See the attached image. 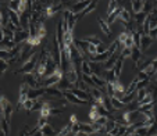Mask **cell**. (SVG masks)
Wrapping results in <instances>:
<instances>
[{
    "label": "cell",
    "instance_id": "1",
    "mask_svg": "<svg viewBox=\"0 0 157 136\" xmlns=\"http://www.w3.org/2000/svg\"><path fill=\"white\" fill-rule=\"evenodd\" d=\"M63 75H64V72L61 71V68H57V70L50 75V77H48L44 81H42L40 86H42V88H52V86H56L57 83L61 81Z\"/></svg>",
    "mask_w": 157,
    "mask_h": 136
},
{
    "label": "cell",
    "instance_id": "2",
    "mask_svg": "<svg viewBox=\"0 0 157 136\" xmlns=\"http://www.w3.org/2000/svg\"><path fill=\"white\" fill-rule=\"evenodd\" d=\"M36 64H38V54H35L33 57H31L29 60H28L25 64L21 65V68H18L17 71H14L15 75L18 74H31V72H33V70L36 68Z\"/></svg>",
    "mask_w": 157,
    "mask_h": 136
},
{
    "label": "cell",
    "instance_id": "3",
    "mask_svg": "<svg viewBox=\"0 0 157 136\" xmlns=\"http://www.w3.org/2000/svg\"><path fill=\"white\" fill-rule=\"evenodd\" d=\"M0 107H2V118H4L6 121L10 122L11 114H13V104L7 100L6 96H2V97H0Z\"/></svg>",
    "mask_w": 157,
    "mask_h": 136
},
{
    "label": "cell",
    "instance_id": "4",
    "mask_svg": "<svg viewBox=\"0 0 157 136\" xmlns=\"http://www.w3.org/2000/svg\"><path fill=\"white\" fill-rule=\"evenodd\" d=\"M29 86L27 85V83H21L20 86V99H18V107L17 110H21L24 108V103L28 100V93H29Z\"/></svg>",
    "mask_w": 157,
    "mask_h": 136
},
{
    "label": "cell",
    "instance_id": "5",
    "mask_svg": "<svg viewBox=\"0 0 157 136\" xmlns=\"http://www.w3.org/2000/svg\"><path fill=\"white\" fill-rule=\"evenodd\" d=\"M140 117V112L138 110H129V111L124 112V115H122V124L125 125H132L135 124L138 118Z\"/></svg>",
    "mask_w": 157,
    "mask_h": 136
},
{
    "label": "cell",
    "instance_id": "6",
    "mask_svg": "<svg viewBox=\"0 0 157 136\" xmlns=\"http://www.w3.org/2000/svg\"><path fill=\"white\" fill-rule=\"evenodd\" d=\"M36 54V51H35V49L32 47V46H29V44H27L22 50H21V54H20V57H18L15 61H22V64H25V62L28 61V60L31 59V57H33Z\"/></svg>",
    "mask_w": 157,
    "mask_h": 136
},
{
    "label": "cell",
    "instance_id": "7",
    "mask_svg": "<svg viewBox=\"0 0 157 136\" xmlns=\"http://www.w3.org/2000/svg\"><path fill=\"white\" fill-rule=\"evenodd\" d=\"M64 99L67 100V103H71V104H79V106H85V104H89L86 100H81L79 97H77L75 95H72L70 90H67V92H64Z\"/></svg>",
    "mask_w": 157,
    "mask_h": 136
},
{
    "label": "cell",
    "instance_id": "8",
    "mask_svg": "<svg viewBox=\"0 0 157 136\" xmlns=\"http://www.w3.org/2000/svg\"><path fill=\"white\" fill-rule=\"evenodd\" d=\"M24 82L29 86L31 89H36L39 86V81L36 78L35 72H31V74H25L24 75Z\"/></svg>",
    "mask_w": 157,
    "mask_h": 136
},
{
    "label": "cell",
    "instance_id": "9",
    "mask_svg": "<svg viewBox=\"0 0 157 136\" xmlns=\"http://www.w3.org/2000/svg\"><path fill=\"white\" fill-rule=\"evenodd\" d=\"M56 88H57V89H60L61 92H67V90H72V89H74V85H72V83L70 82L68 78L65 77V75H63L61 81H60V82L56 85Z\"/></svg>",
    "mask_w": 157,
    "mask_h": 136
},
{
    "label": "cell",
    "instance_id": "10",
    "mask_svg": "<svg viewBox=\"0 0 157 136\" xmlns=\"http://www.w3.org/2000/svg\"><path fill=\"white\" fill-rule=\"evenodd\" d=\"M29 31L27 29H21V31H17V32L14 33V42L15 43H22V42H27L28 39H29Z\"/></svg>",
    "mask_w": 157,
    "mask_h": 136
},
{
    "label": "cell",
    "instance_id": "11",
    "mask_svg": "<svg viewBox=\"0 0 157 136\" xmlns=\"http://www.w3.org/2000/svg\"><path fill=\"white\" fill-rule=\"evenodd\" d=\"M46 96L54 99H64V92H61L56 86H52V88H46Z\"/></svg>",
    "mask_w": 157,
    "mask_h": 136
},
{
    "label": "cell",
    "instance_id": "12",
    "mask_svg": "<svg viewBox=\"0 0 157 136\" xmlns=\"http://www.w3.org/2000/svg\"><path fill=\"white\" fill-rule=\"evenodd\" d=\"M90 4V2H88V0H83V2H79V3H75V4H72L71 6V11L74 13V14H77V15H79V13H82L83 10L86 9V7Z\"/></svg>",
    "mask_w": 157,
    "mask_h": 136
},
{
    "label": "cell",
    "instance_id": "13",
    "mask_svg": "<svg viewBox=\"0 0 157 136\" xmlns=\"http://www.w3.org/2000/svg\"><path fill=\"white\" fill-rule=\"evenodd\" d=\"M46 95V88H36V89H29V93H28V99H32V100H38L40 96Z\"/></svg>",
    "mask_w": 157,
    "mask_h": 136
},
{
    "label": "cell",
    "instance_id": "14",
    "mask_svg": "<svg viewBox=\"0 0 157 136\" xmlns=\"http://www.w3.org/2000/svg\"><path fill=\"white\" fill-rule=\"evenodd\" d=\"M96 103H98L99 106H101L103 108H106L107 111H111V110H114L113 106H111V101H110V97L106 95V93H104V95L101 96V97L99 99L98 101H96Z\"/></svg>",
    "mask_w": 157,
    "mask_h": 136
},
{
    "label": "cell",
    "instance_id": "15",
    "mask_svg": "<svg viewBox=\"0 0 157 136\" xmlns=\"http://www.w3.org/2000/svg\"><path fill=\"white\" fill-rule=\"evenodd\" d=\"M18 44L14 42V39L10 38H3L2 39V50H13L15 49Z\"/></svg>",
    "mask_w": 157,
    "mask_h": 136
},
{
    "label": "cell",
    "instance_id": "16",
    "mask_svg": "<svg viewBox=\"0 0 157 136\" xmlns=\"http://www.w3.org/2000/svg\"><path fill=\"white\" fill-rule=\"evenodd\" d=\"M70 92H71L72 95H75L77 97H79L81 100H86V101L90 100V95H89L88 92H85V90H82V89H79V88H74L72 90H70Z\"/></svg>",
    "mask_w": 157,
    "mask_h": 136
},
{
    "label": "cell",
    "instance_id": "17",
    "mask_svg": "<svg viewBox=\"0 0 157 136\" xmlns=\"http://www.w3.org/2000/svg\"><path fill=\"white\" fill-rule=\"evenodd\" d=\"M154 42V39H151L150 36H146V35H143L142 36V39H140V51H146L149 47L151 46V43Z\"/></svg>",
    "mask_w": 157,
    "mask_h": 136
},
{
    "label": "cell",
    "instance_id": "18",
    "mask_svg": "<svg viewBox=\"0 0 157 136\" xmlns=\"http://www.w3.org/2000/svg\"><path fill=\"white\" fill-rule=\"evenodd\" d=\"M98 22H99V27H100V29L104 32V35H106L107 38H111V29H110V25L107 24V21H104L103 18L99 17L98 18Z\"/></svg>",
    "mask_w": 157,
    "mask_h": 136
},
{
    "label": "cell",
    "instance_id": "19",
    "mask_svg": "<svg viewBox=\"0 0 157 136\" xmlns=\"http://www.w3.org/2000/svg\"><path fill=\"white\" fill-rule=\"evenodd\" d=\"M110 57H111V54H110V51L107 50L106 53H101V54H96V56H93L92 59H90V61H92V62H106Z\"/></svg>",
    "mask_w": 157,
    "mask_h": 136
},
{
    "label": "cell",
    "instance_id": "20",
    "mask_svg": "<svg viewBox=\"0 0 157 136\" xmlns=\"http://www.w3.org/2000/svg\"><path fill=\"white\" fill-rule=\"evenodd\" d=\"M122 10H124V7H121V6H118V7H117V9L114 10V11L109 15V18H107V24H109V25H111V24H113V22H114V21H116V20H118V17H120V14H121V11H122Z\"/></svg>",
    "mask_w": 157,
    "mask_h": 136
},
{
    "label": "cell",
    "instance_id": "21",
    "mask_svg": "<svg viewBox=\"0 0 157 136\" xmlns=\"http://www.w3.org/2000/svg\"><path fill=\"white\" fill-rule=\"evenodd\" d=\"M124 57H121L120 56L118 57V60H117V62H116V65L113 67V71H114V75H116V78L118 79L120 78V75H121V72H122V62H124Z\"/></svg>",
    "mask_w": 157,
    "mask_h": 136
},
{
    "label": "cell",
    "instance_id": "22",
    "mask_svg": "<svg viewBox=\"0 0 157 136\" xmlns=\"http://www.w3.org/2000/svg\"><path fill=\"white\" fill-rule=\"evenodd\" d=\"M79 132L88 133V135H90V133H98L93 124H79Z\"/></svg>",
    "mask_w": 157,
    "mask_h": 136
},
{
    "label": "cell",
    "instance_id": "23",
    "mask_svg": "<svg viewBox=\"0 0 157 136\" xmlns=\"http://www.w3.org/2000/svg\"><path fill=\"white\" fill-rule=\"evenodd\" d=\"M131 59L133 60L135 65H138L140 62V59H142V51H140L139 47H136V46H133V47H132V54H131Z\"/></svg>",
    "mask_w": 157,
    "mask_h": 136
},
{
    "label": "cell",
    "instance_id": "24",
    "mask_svg": "<svg viewBox=\"0 0 157 136\" xmlns=\"http://www.w3.org/2000/svg\"><path fill=\"white\" fill-rule=\"evenodd\" d=\"M29 24H31V14L27 11V13H24V14L21 15V28L28 31Z\"/></svg>",
    "mask_w": 157,
    "mask_h": 136
},
{
    "label": "cell",
    "instance_id": "25",
    "mask_svg": "<svg viewBox=\"0 0 157 136\" xmlns=\"http://www.w3.org/2000/svg\"><path fill=\"white\" fill-rule=\"evenodd\" d=\"M118 54H113V56L110 57L109 60H107L106 62H104V70H113V67L116 65V62H117V60H118Z\"/></svg>",
    "mask_w": 157,
    "mask_h": 136
},
{
    "label": "cell",
    "instance_id": "26",
    "mask_svg": "<svg viewBox=\"0 0 157 136\" xmlns=\"http://www.w3.org/2000/svg\"><path fill=\"white\" fill-rule=\"evenodd\" d=\"M143 7H145V2H142V0H135V2H132V10L135 11V14L142 13Z\"/></svg>",
    "mask_w": 157,
    "mask_h": 136
},
{
    "label": "cell",
    "instance_id": "27",
    "mask_svg": "<svg viewBox=\"0 0 157 136\" xmlns=\"http://www.w3.org/2000/svg\"><path fill=\"white\" fill-rule=\"evenodd\" d=\"M118 20L121 21L124 25H128V24H131V14L125 10V7H124V10L121 11V14H120V17H118Z\"/></svg>",
    "mask_w": 157,
    "mask_h": 136
},
{
    "label": "cell",
    "instance_id": "28",
    "mask_svg": "<svg viewBox=\"0 0 157 136\" xmlns=\"http://www.w3.org/2000/svg\"><path fill=\"white\" fill-rule=\"evenodd\" d=\"M77 21H78L77 14H74V13L70 10V14H68V31H70V32H72V31H74V27H75V22H77Z\"/></svg>",
    "mask_w": 157,
    "mask_h": 136
},
{
    "label": "cell",
    "instance_id": "29",
    "mask_svg": "<svg viewBox=\"0 0 157 136\" xmlns=\"http://www.w3.org/2000/svg\"><path fill=\"white\" fill-rule=\"evenodd\" d=\"M99 117H100V114H99L98 106H96V103H95L92 107H90V111H89V119L92 122H96V119H98Z\"/></svg>",
    "mask_w": 157,
    "mask_h": 136
},
{
    "label": "cell",
    "instance_id": "30",
    "mask_svg": "<svg viewBox=\"0 0 157 136\" xmlns=\"http://www.w3.org/2000/svg\"><path fill=\"white\" fill-rule=\"evenodd\" d=\"M146 18H147V14L146 13H139V14H135V20H136V24H138V28H142L143 29V24H145Z\"/></svg>",
    "mask_w": 157,
    "mask_h": 136
},
{
    "label": "cell",
    "instance_id": "31",
    "mask_svg": "<svg viewBox=\"0 0 157 136\" xmlns=\"http://www.w3.org/2000/svg\"><path fill=\"white\" fill-rule=\"evenodd\" d=\"M96 6H98V2H90V4H89V6L86 7V9L83 10V11L79 15H77V18H78V20H81V18H82V17H85L86 14H89V13H90V11H93V10L96 9Z\"/></svg>",
    "mask_w": 157,
    "mask_h": 136
},
{
    "label": "cell",
    "instance_id": "32",
    "mask_svg": "<svg viewBox=\"0 0 157 136\" xmlns=\"http://www.w3.org/2000/svg\"><path fill=\"white\" fill-rule=\"evenodd\" d=\"M82 74L83 75H88V77H92L93 72H92V68H90V65H89V61H86V60H83L82 61Z\"/></svg>",
    "mask_w": 157,
    "mask_h": 136
},
{
    "label": "cell",
    "instance_id": "33",
    "mask_svg": "<svg viewBox=\"0 0 157 136\" xmlns=\"http://www.w3.org/2000/svg\"><path fill=\"white\" fill-rule=\"evenodd\" d=\"M42 133H43V136H56V130L52 128V125L46 124L43 128H42Z\"/></svg>",
    "mask_w": 157,
    "mask_h": 136
},
{
    "label": "cell",
    "instance_id": "34",
    "mask_svg": "<svg viewBox=\"0 0 157 136\" xmlns=\"http://www.w3.org/2000/svg\"><path fill=\"white\" fill-rule=\"evenodd\" d=\"M145 72L147 75H150V77H151V75H154V74H157V59L153 60V62H151V64L149 65L147 68H146Z\"/></svg>",
    "mask_w": 157,
    "mask_h": 136
},
{
    "label": "cell",
    "instance_id": "35",
    "mask_svg": "<svg viewBox=\"0 0 157 136\" xmlns=\"http://www.w3.org/2000/svg\"><path fill=\"white\" fill-rule=\"evenodd\" d=\"M110 101H111V106H113L114 110H122L125 107V104L117 97H110Z\"/></svg>",
    "mask_w": 157,
    "mask_h": 136
},
{
    "label": "cell",
    "instance_id": "36",
    "mask_svg": "<svg viewBox=\"0 0 157 136\" xmlns=\"http://www.w3.org/2000/svg\"><path fill=\"white\" fill-rule=\"evenodd\" d=\"M83 40H86L88 43H90V44H95V46H99V44H101L100 39H99L96 35H89V36H85V38H83Z\"/></svg>",
    "mask_w": 157,
    "mask_h": 136
},
{
    "label": "cell",
    "instance_id": "37",
    "mask_svg": "<svg viewBox=\"0 0 157 136\" xmlns=\"http://www.w3.org/2000/svg\"><path fill=\"white\" fill-rule=\"evenodd\" d=\"M90 95H92V97L95 99V101H98L104 93L101 92V89H99V88H90Z\"/></svg>",
    "mask_w": 157,
    "mask_h": 136
},
{
    "label": "cell",
    "instance_id": "38",
    "mask_svg": "<svg viewBox=\"0 0 157 136\" xmlns=\"http://www.w3.org/2000/svg\"><path fill=\"white\" fill-rule=\"evenodd\" d=\"M40 42H42V38H39V36H29V39L27 40V44L35 47V46H39V44H40Z\"/></svg>",
    "mask_w": 157,
    "mask_h": 136
},
{
    "label": "cell",
    "instance_id": "39",
    "mask_svg": "<svg viewBox=\"0 0 157 136\" xmlns=\"http://www.w3.org/2000/svg\"><path fill=\"white\" fill-rule=\"evenodd\" d=\"M129 33L131 32H128V31H124V32H121L118 36V42H120V46H121L122 50H124V43H125V40H127V38L129 36Z\"/></svg>",
    "mask_w": 157,
    "mask_h": 136
},
{
    "label": "cell",
    "instance_id": "40",
    "mask_svg": "<svg viewBox=\"0 0 157 136\" xmlns=\"http://www.w3.org/2000/svg\"><path fill=\"white\" fill-rule=\"evenodd\" d=\"M14 33L15 32H13L10 28H7V27H3L2 28V35H3V38H10V39H14Z\"/></svg>",
    "mask_w": 157,
    "mask_h": 136
},
{
    "label": "cell",
    "instance_id": "41",
    "mask_svg": "<svg viewBox=\"0 0 157 136\" xmlns=\"http://www.w3.org/2000/svg\"><path fill=\"white\" fill-rule=\"evenodd\" d=\"M146 95H147V89H140V90H138L136 92V97H138V104L142 103V100L146 97Z\"/></svg>",
    "mask_w": 157,
    "mask_h": 136
},
{
    "label": "cell",
    "instance_id": "42",
    "mask_svg": "<svg viewBox=\"0 0 157 136\" xmlns=\"http://www.w3.org/2000/svg\"><path fill=\"white\" fill-rule=\"evenodd\" d=\"M118 7V2H116V0H111V2H109V7H107V14H111V13L114 11V10Z\"/></svg>",
    "mask_w": 157,
    "mask_h": 136
},
{
    "label": "cell",
    "instance_id": "43",
    "mask_svg": "<svg viewBox=\"0 0 157 136\" xmlns=\"http://www.w3.org/2000/svg\"><path fill=\"white\" fill-rule=\"evenodd\" d=\"M35 103H36V100H32V99H28V100L24 103V108L27 110V111H32L33 107H35Z\"/></svg>",
    "mask_w": 157,
    "mask_h": 136
},
{
    "label": "cell",
    "instance_id": "44",
    "mask_svg": "<svg viewBox=\"0 0 157 136\" xmlns=\"http://www.w3.org/2000/svg\"><path fill=\"white\" fill-rule=\"evenodd\" d=\"M9 10H11V11L18 13V11H20V2H18V0H14V2H10V3H9Z\"/></svg>",
    "mask_w": 157,
    "mask_h": 136
},
{
    "label": "cell",
    "instance_id": "45",
    "mask_svg": "<svg viewBox=\"0 0 157 136\" xmlns=\"http://www.w3.org/2000/svg\"><path fill=\"white\" fill-rule=\"evenodd\" d=\"M46 33H48V31H46V28H44L43 22H40V24H39V28H38V36L43 39L44 36H46Z\"/></svg>",
    "mask_w": 157,
    "mask_h": 136
},
{
    "label": "cell",
    "instance_id": "46",
    "mask_svg": "<svg viewBox=\"0 0 157 136\" xmlns=\"http://www.w3.org/2000/svg\"><path fill=\"white\" fill-rule=\"evenodd\" d=\"M149 128H150V127H140V128H136V130H135V133H138V135H139V136H147Z\"/></svg>",
    "mask_w": 157,
    "mask_h": 136
},
{
    "label": "cell",
    "instance_id": "47",
    "mask_svg": "<svg viewBox=\"0 0 157 136\" xmlns=\"http://www.w3.org/2000/svg\"><path fill=\"white\" fill-rule=\"evenodd\" d=\"M68 132H71V125L67 124L64 128H63L61 130H60L59 133H57L56 136H67V135H68Z\"/></svg>",
    "mask_w": 157,
    "mask_h": 136
},
{
    "label": "cell",
    "instance_id": "48",
    "mask_svg": "<svg viewBox=\"0 0 157 136\" xmlns=\"http://www.w3.org/2000/svg\"><path fill=\"white\" fill-rule=\"evenodd\" d=\"M136 79L139 81V82H140V81H150V75H147L145 71H139V72H138Z\"/></svg>",
    "mask_w": 157,
    "mask_h": 136
},
{
    "label": "cell",
    "instance_id": "49",
    "mask_svg": "<svg viewBox=\"0 0 157 136\" xmlns=\"http://www.w3.org/2000/svg\"><path fill=\"white\" fill-rule=\"evenodd\" d=\"M109 121H110L109 117H103V115H100L98 119H96V124H98V125H101V127H106V124H107Z\"/></svg>",
    "mask_w": 157,
    "mask_h": 136
},
{
    "label": "cell",
    "instance_id": "50",
    "mask_svg": "<svg viewBox=\"0 0 157 136\" xmlns=\"http://www.w3.org/2000/svg\"><path fill=\"white\" fill-rule=\"evenodd\" d=\"M9 129H10V122L6 121L4 118H2V130H3L4 133H7V135H9Z\"/></svg>",
    "mask_w": 157,
    "mask_h": 136
},
{
    "label": "cell",
    "instance_id": "51",
    "mask_svg": "<svg viewBox=\"0 0 157 136\" xmlns=\"http://www.w3.org/2000/svg\"><path fill=\"white\" fill-rule=\"evenodd\" d=\"M116 124H117V122L114 121V119H110V121L106 124V133L111 132V129H113V128L116 127Z\"/></svg>",
    "mask_w": 157,
    "mask_h": 136
},
{
    "label": "cell",
    "instance_id": "52",
    "mask_svg": "<svg viewBox=\"0 0 157 136\" xmlns=\"http://www.w3.org/2000/svg\"><path fill=\"white\" fill-rule=\"evenodd\" d=\"M0 68H2V74L7 71V68H9V61L6 60H0Z\"/></svg>",
    "mask_w": 157,
    "mask_h": 136
},
{
    "label": "cell",
    "instance_id": "53",
    "mask_svg": "<svg viewBox=\"0 0 157 136\" xmlns=\"http://www.w3.org/2000/svg\"><path fill=\"white\" fill-rule=\"evenodd\" d=\"M157 135V124L151 125L150 128H149V132H147V136H154Z\"/></svg>",
    "mask_w": 157,
    "mask_h": 136
},
{
    "label": "cell",
    "instance_id": "54",
    "mask_svg": "<svg viewBox=\"0 0 157 136\" xmlns=\"http://www.w3.org/2000/svg\"><path fill=\"white\" fill-rule=\"evenodd\" d=\"M131 54H132V49H124L120 56L124 57V59H127V57H131Z\"/></svg>",
    "mask_w": 157,
    "mask_h": 136
},
{
    "label": "cell",
    "instance_id": "55",
    "mask_svg": "<svg viewBox=\"0 0 157 136\" xmlns=\"http://www.w3.org/2000/svg\"><path fill=\"white\" fill-rule=\"evenodd\" d=\"M71 133H72V135H75V136L79 133V122H78V124L71 125Z\"/></svg>",
    "mask_w": 157,
    "mask_h": 136
},
{
    "label": "cell",
    "instance_id": "56",
    "mask_svg": "<svg viewBox=\"0 0 157 136\" xmlns=\"http://www.w3.org/2000/svg\"><path fill=\"white\" fill-rule=\"evenodd\" d=\"M149 36H150L151 39H157V28H154V29H151L150 32H149Z\"/></svg>",
    "mask_w": 157,
    "mask_h": 136
},
{
    "label": "cell",
    "instance_id": "57",
    "mask_svg": "<svg viewBox=\"0 0 157 136\" xmlns=\"http://www.w3.org/2000/svg\"><path fill=\"white\" fill-rule=\"evenodd\" d=\"M70 125H74V124H78V121H77V117L75 115H71L70 117V122H68Z\"/></svg>",
    "mask_w": 157,
    "mask_h": 136
},
{
    "label": "cell",
    "instance_id": "58",
    "mask_svg": "<svg viewBox=\"0 0 157 136\" xmlns=\"http://www.w3.org/2000/svg\"><path fill=\"white\" fill-rule=\"evenodd\" d=\"M32 136H43V133H42V130H39V132H36L35 135H32Z\"/></svg>",
    "mask_w": 157,
    "mask_h": 136
},
{
    "label": "cell",
    "instance_id": "59",
    "mask_svg": "<svg viewBox=\"0 0 157 136\" xmlns=\"http://www.w3.org/2000/svg\"><path fill=\"white\" fill-rule=\"evenodd\" d=\"M77 136H89L88 135V133H83V132H79V133H78V135Z\"/></svg>",
    "mask_w": 157,
    "mask_h": 136
},
{
    "label": "cell",
    "instance_id": "60",
    "mask_svg": "<svg viewBox=\"0 0 157 136\" xmlns=\"http://www.w3.org/2000/svg\"><path fill=\"white\" fill-rule=\"evenodd\" d=\"M2 136H7V133H4L3 130H2Z\"/></svg>",
    "mask_w": 157,
    "mask_h": 136
},
{
    "label": "cell",
    "instance_id": "61",
    "mask_svg": "<svg viewBox=\"0 0 157 136\" xmlns=\"http://www.w3.org/2000/svg\"><path fill=\"white\" fill-rule=\"evenodd\" d=\"M131 136H139V135H138V133H132V135H131Z\"/></svg>",
    "mask_w": 157,
    "mask_h": 136
},
{
    "label": "cell",
    "instance_id": "62",
    "mask_svg": "<svg viewBox=\"0 0 157 136\" xmlns=\"http://www.w3.org/2000/svg\"><path fill=\"white\" fill-rule=\"evenodd\" d=\"M106 136H113V135H111V133H106Z\"/></svg>",
    "mask_w": 157,
    "mask_h": 136
},
{
    "label": "cell",
    "instance_id": "63",
    "mask_svg": "<svg viewBox=\"0 0 157 136\" xmlns=\"http://www.w3.org/2000/svg\"><path fill=\"white\" fill-rule=\"evenodd\" d=\"M154 136H157V135H154Z\"/></svg>",
    "mask_w": 157,
    "mask_h": 136
}]
</instances>
